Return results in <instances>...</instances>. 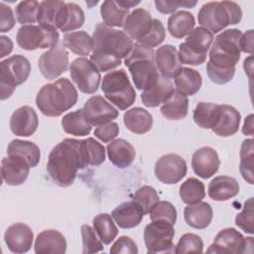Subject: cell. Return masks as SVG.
Returning <instances> with one entry per match:
<instances>
[{
	"mask_svg": "<svg viewBox=\"0 0 254 254\" xmlns=\"http://www.w3.org/2000/svg\"><path fill=\"white\" fill-rule=\"evenodd\" d=\"M156 9L163 13V14H171L175 13L178 8L185 7V8H192L196 5V1H163V0H156L155 2Z\"/></svg>",
	"mask_w": 254,
	"mask_h": 254,
	"instance_id": "54",
	"label": "cell"
},
{
	"mask_svg": "<svg viewBox=\"0 0 254 254\" xmlns=\"http://www.w3.org/2000/svg\"><path fill=\"white\" fill-rule=\"evenodd\" d=\"M62 127L65 133L73 136H86L92 128L86 121L82 108L65 114L62 119Z\"/></svg>",
	"mask_w": 254,
	"mask_h": 254,
	"instance_id": "38",
	"label": "cell"
},
{
	"mask_svg": "<svg viewBox=\"0 0 254 254\" xmlns=\"http://www.w3.org/2000/svg\"><path fill=\"white\" fill-rule=\"evenodd\" d=\"M177 90L188 95L195 94L201 87L202 78L200 73L190 67H182L174 77Z\"/></svg>",
	"mask_w": 254,
	"mask_h": 254,
	"instance_id": "34",
	"label": "cell"
},
{
	"mask_svg": "<svg viewBox=\"0 0 254 254\" xmlns=\"http://www.w3.org/2000/svg\"><path fill=\"white\" fill-rule=\"evenodd\" d=\"M165 37H166V30L163 23L158 19H154L153 27L151 31L144 38L139 40L138 44H141L143 46L153 49L154 47L161 45L164 42Z\"/></svg>",
	"mask_w": 254,
	"mask_h": 254,
	"instance_id": "51",
	"label": "cell"
},
{
	"mask_svg": "<svg viewBox=\"0 0 254 254\" xmlns=\"http://www.w3.org/2000/svg\"><path fill=\"white\" fill-rule=\"evenodd\" d=\"M101 90L105 97L120 110L130 107L136 99V92L123 68L110 71L103 76Z\"/></svg>",
	"mask_w": 254,
	"mask_h": 254,
	"instance_id": "7",
	"label": "cell"
},
{
	"mask_svg": "<svg viewBox=\"0 0 254 254\" xmlns=\"http://www.w3.org/2000/svg\"><path fill=\"white\" fill-rule=\"evenodd\" d=\"M119 134V126L115 122H108L106 124L97 126L94 130V135L103 143L112 141Z\"/></svg>",
	"mask_w": 254,
	"mask_h": 254,
	"instance_id": "55",
	"label": "cell"
},
{
	"mask_svg": "<svg viewBox=\"0 0 254 254\" xmlns=\"http://www.w3.org/2000/svg\"><path fill=\"white\" fill-rule=\"evenodd\" d=\"M206 71L210 80L216 84L228 83L235 74V67L231 68H220L211 64L209 62L206 64Z\"/></svg>",
	"mask_w": 254,
	"mask_h": 254,
	"instance_id": "53",
	"label": "cell"
},
{
	"mask_svg": "<svg viewBox=\"0 0 254 254\" xmlns=\"http://www.w3.org/2000/svg\"><path fill=\"white\" fill-rule=\"evenodd\" d=\"M82 111L86 121L91 126L106 124L116 119L119 115L117 109L100 95H94L88 98L82 107Z\"/></svg>",
	"mask_w": 254,
	"mask_h": 254,
	"instance_id": "14",
	"label": "cell"
},
{
	"mask_svg": "<svg viewBox=\"0 0 254 254\" xmlns=\"http://www.w3.org/2000/svg\"><path fill=\"white\" fill-rule=\"evenodd\" d=\"M203 251V242L201 238L194 233L184 234L175 248V253L183 254L189 252H199Z\"/></svg>",
	"mask_w": 254,
	"mask_h": 254,
	"instance_id": "50",
	"label": "cell"
},
{
	"mask_svg": "<svg viewBox=\"0 0 254 254\" xmlns=\"http://www.w3.org/2000/svg\"><path fill=\"white\" fill-rule=\"evenodd\" d=\"M38 65L44 77L56 79L68 67V53L64 48L50 49L40 57Z\"/></svg>",
	"mask_w": 254,
	"mask_h": 254,
	"instance_id": "15",
	"label": "cell"
},
{
	"mask_svg": "<svg viewBox=\"0 0 254 254\" xmlns=\"http://www.w3.org/2000/svg\"><path fill=\"white\" fill-rule=\"evenodd\" d=\"M189 98L186 94L175 89L161 106L162 115L168 120H180L188 115Z\"/></svg>",
	"mask_w": 254,
	"mask_h": 254,
	"instance_id": "32",
	"label": "cell"
},
{
	"mask_svg": "<svg viewBox=\"0 0 254 254\" xmlns=\"http://www.w3.org/2000/svg\"><path fill=\"white\" fill-rule=\"evenodd\" d=\"M155 65L158 72L165 78H174L182 68L179 52L172 45H164L155 52Z\"/></svg>",
	"mask_w": 254,
	"mask_h": 254,
	"instance_id": "20",
	"label": "cell"
},
{
	"mask_svg": "<svg viewBox=\"0 0 254 254\" xmlns=\"http://www.w3.org/2000/svg\"><path fill=\"white\" fill-rule=\"evenodd\" d=\"M253 139H246L242 142L240 148V174L242 178L250 185L254 184L253 181V158L254 147Z\"/></svg>",
	"mask_w": 254,
	"mask_h": 254,
	"instance_id": "41",
	"label": "cell"
},
{
	"mask_svg": "<svg viewBox=\"0 0 254 254\" xmlns=\"http://www.w3.org/2000/svg\"><path fill=\"white\" fill-rule=\"evenodd\" d=\"M238 29H227L216 36L209 50V63L216 67H235L240 59V38Z\"/></svg>",
	"mask_w": 254,
	"mask_h": 254,
	"instance_id": "6",
	"label": "cell"
},
{
	"mask_svg": "<svg viewBox=\"0 0 254 254\" xmlns=\"http://www.w3.org/2000/svg\"><path fill=\"white\" fill-rule=\"evenodd\" d=\"M34 233L24 223L17 222L10 225L4 234V240L8 249L13 253H26L33 244Z\"/></svg>",
	"mask_w": 254,
	"mask_h": 254,
	"instance_id": "19",
	"label": "cell"
},
{
	"mask_svg": "<svg viewBox=\"0 0 254 254\" xmlns=\"http://www.w3.org/2000/svg\"><path fill=\"white\" fill-rule=\"evenodd\" d=\"M92 43V53L111 55L120 59H125L134 45L132 39L124 31L110 28L103 23L95 26Z\"/></svg>",
	"mask_w": 254,
	"mask_h": 254,
	"instance_id": "5",
	"label": "cell"
},
{
	"mask_svg": "<svg viewBox=\"0 0 254 254\" xmlns=\"http://www.w3.org/2000/svg\"><path fill=\"white\" fill-rule=\"evenodd\" d=\"M235 224L244 232L254 233V210H253V197L248 198L244 202V206L241 212L235 217Z\"/></svg>",
	"mask_w": 254,
	"mask_h": 254,
	"instance_id": "48",
	"label": "cell"
},
{
	"mask_svg": "<svg viewBox=\"0 0 254 254\" xmlns=\"http://www.w3.org/2000/svg\"><path fill=\"white\" fill-rule=\"evenodd\" d=\"M92 224L103 244H110L118 234V229L113 222L112 216L108 213H99L94 216Z\"/></svg>",
	"mask_w": 254,
	"mask_h": 254,
	"instance_id": "39",
	"label": "cell"
},
{
	"mask_svg": "<svg viewBox=\"0 0 254 254\" xmlns=\"http://www.w3.org/2000/svg\"><path fill=\"white\" fill-rule=\"evenodd\" d=\"M149 214L151 221L166 220L173 225L177 221V210L175 206L166 200H159L156 202L150 209Z\"/></svg>",
	"mask_w": 254,
	"mask_h": 254,
	"instance_id": "47",
	"label": "cell"
},
{
	"mask_svg": "<svg viewBox=\"0 0 254 254\" xmlns=\"http://www.w3.org/2000/svg\"><path fill=\"white\" fill-rule=\"evenodd\" d=\"M7 155H16L25 159L31 168L36 167L41 159L40 148L35 143L20 139H14L8 144Z\"/></svg>",
	"mask_w": 254,
	"mask_h": 254,
	"instance_id": "35",
	"label": "cell"
},
{
	"mask_svg": "<svg viewBox=\"0 0 254 254\" xmlns=\"http://www.w3.org/2000/svg\"><path fill=\"white\" fill-rule=\"evenodd\" d=\"M180 196L187 204L201 201L205 196V188L202 182L195 178H189L180 187Z\"/></svg>",
	"mask_w": 254,
	"mask_h": 254,
	"instance_id": "40",
	"label": "cell"
},
{
	"mask_svg": "<svg viewBox=\"0 0 254 254\" xmlns=\"http://www.w3.org/2000/svg\"><path fill=\"white\" fill-rule=\"evenodd\" d=\"M124 64L137 89L144 91L156 84L160 73L155 65V53L152 48L134 44L131 52L124 59Z\"/></svg>",
	"mask_w": 254,
	"mask_h": 254,
	"instance_id": "3",
	"label": "cell"
},
{
	"mask_svg": "<svg viewBox=\"0 0 254 254\" xmlns=\"http://www.w3.org/2000/svg\"><path fill=\"white\" fill-rule=\"evenodd\" d=\"M184 218L188 225L195 229L206 228L212 219V208L209 203L198 201L189 204L184 209Z\"/></svg>",
	"mask_w": 254,
	"mask_h": 254,
	"instance_id": "29",
	"label": "cell"
},
{
	"mask_svg": "<svg viewBox=\"0 0 254 254\" xmlns=\"http://www.w3.org/2000/svg\"><path fill=\"white\" fill-rule=\"evenodd\" d=\"M132 200L140 205L145 215L149 213L153 205L159 201V194L153 187L143 186L135 191Z\"/></svg>",
	"mask_w": 254,
	"mask_h": 254,
	"instance_id": "46",
	"label": "cell"
},
{
	"mask_svg": "<svg viewBox=\"0 0 254 254\" xmlns=\"http://www.w3.org/2000/svg\"><path fill=\"white\" fill-rule=\"evenodd\" d=\"M110 253L117 254V253H130V254H137L138 247L137 244L128 236H120L111 246Z\"/></svg>",
	"mask_w": 254,
	"mask_h": 254,
	"instance_id": "56",
	"label": "cell"
},
{
	"mask_svg": "<svg viewBox=\"0 0 254 254\" xmlns=\"http://www.w3.org/2000/svg\"><path fill=\"white\" fill-rule=\"evenodd\" d=\"M77 97V90L71 81L62 77L41 87L36 96V105L45 116L58 117L70 109Z\"/></svg>",
	"mask_w": 254,
	"mask_h": 254,
	"instance_id": "2",
	"label": "cell"
},
{
	"mask_svg": "<svg viewBox=\"0 0 254 254\" xmlns=\"http://www.w3.org/2000/svg\"><path fill=\"white\" fill-rule=\"evenodd\" d=\"M65 251L66 240L58 230H44L35 240V253L37 254H64Z\"/></svg>",
	"mask_w": 254,
	"mask_h": 254,
	"instance_id": "24",
	"label": "cell"
},
{
	"mask_svg": "<svg viewBox=\"0 0 254 254\" xmlns=\"http://www.w3.org/2000/svg\"><path fill=\"white\" fill-rule=\"evenodd\" d=\"M239 192L238 182L228 176L215 177L208 185V196L216 201H224L236 196Z\"/></svg>",
	"mask_w": 254,
	"mask_h": 254,
	"instance_id": "27",
	"label": "cell"
},
{
	"mask_svg": "<svg viewBox=\"0 0 254 254\" xmlns=\"http://www.w3.org/2000/svg\"><path fill=\"white\" fill-rule=\"evenodd\" d=\"M111 216L120 228L129 229L141 223L144 213L140 205L134 200H131L123 202L114 208L111 212Z\"/></svg>",
	"mask_w": 254,
	"mask_h": 254,
	"instance_id": "26",
	"label": "cell"
},
{
	"mask_svg": "<svg viewBox=\"0 0 254 254\" xmlns=\"http://www.w3.org/2000/svg\"><path fill=\"white\" fill-rule=\"evenodd\" d=\"M240 120L241 115L235 107L219 104L211 130L221 137L232 136L238 131Z\"/></svg>",
	"mask_w": 254,
	"mask_h": 254,
	"instance_id": "17",
	"label": "cell"
},
{
	"mask_svg": "<svg viewBox=\"0 0 254 254\" xmlns=\"http://www.w3.org/2000/svg\"><path fill=\"white\" fill-rule=\"evenodd\" d=\"M81 237H82V253L83 254H91L97 253L103 250L102 241L98 239L96 236V232L93 228H91L87 224H83L80 229Z\"/></svg>",
	"mask_w": 254,
	"mask_h": 254,
	"instance_id": "49",
	"label": "cell"
},
{
	"mask_svg": "<svg viewBox=\"0 0 254 254\" xmlns=\"http://www.w3.org/2000/svg\"><path fill=\"white\" fill-rule=\"evenodd\" d=\"M40 3L35 0L22 1L15 8L16 19L20 24H34L38 22Z\"/></svg>",
	"mask_w": 254,
	"mask_h": 254,
	"instance_id": "44",
	"label": "cell"
},
{
	"mask_svg": "<svg viewBox=\"0 0 254 254\" xmlns=\"http://www.w3.org/2000/svg\"><path fill=\"white\" fill-rule=\"evenodd\" d=\"M84 153L87 166H99L105 161V148L94 138L83 140Z\"/></svg>",
	"mask_w": 254,
	"mask_h": 254,
	"instance_id": "45",
	"label": "cell"
},
{
	"mask_svg": "<svg viewBox=\"0 0 254 254\" xmlns=\"http://www.w3.org/2000/svg\"><path fill=\"white\" fill-rule=\"evenodd\" d=\"M66 3L64 1L48 0L40 3L38 12L39 25L61 29L64 23Z\"/></svg>",
	"mask_w": 254,
	"mask_h": 254,
	"instance_id": "25",
	"label": "cell"
},
{
	"mask_svg": "<svg viewBox=\"0 0 254 254\" xmlns=\"http://www.w3.org/2000/svg\"><path fill=\"white\" fill-rule=\"evenodd\" d=\"M218 105L210 102H198L193 110L192 118L196 125L203 129H211L217 113Z\"/></svg>",
	"mask_w": 254,
	"mask_h": 254,
	"instance_id": "42",
	"label": "cell"
},
{
	"mask_svg": "<svg viewBox=\"0 0 254 254\" xmlns=\"http://www.w3.org/2000/svg\"><path fill=\"white\" fill-rule=\"evenodd\" d=\"M109 161L117 168L124 169L132 164L136 153L134 147L124 139L111 141L106 147Z\"/></svg>",
	"mask_w": 254,
	"mask_h": 254,
	"instance_id": "28",
	"label": "cell"
},
{
	"mask_svg": "<svg viewBox=\"0 0 254 254\" xmlns=\"http://www.w3.org/2000/svg\"><path fill=\"white\" fill-rule=\"evenodd\" d=\"M63 45L78 56H88L93 48L92 38L85 31L69 32L64 35Z\"/></svg>",
	"mask_w": 254,
	"mask_h": 254,
	"instance_id": "37",
	"label": "cell"
},
{
	"mask_svg": "<svg viewBox=\"0 0 254 254\" xmlns=\"http://www.w3.org/2000/svg\"><path fill=\"white\" fill-rule=\"evenodd\" d=\"M20 48L26 51L55 48L60 40L57 29L43 25H24L16 37Z\"/></svg>",
	"mask_w": 254,
	"mask_h": 254,
	"instance_id": "10",
	"label": "cell"
},
{
	"mask_svg": "<svg viewBox=\"0 0 254 254\" xmlns=\"http://www.w3.org/2000/svg\"><path fill=\"white\" fill-rule=\"evenodd\" d=\"M220 160L217 152L211 147H201L191 158V168L195 175L202 179L212 177L219 169Z\"/></svg>",
	"mask_w": 254,
	"mask_h": 254,
	"instance_id": "22",
	"label": "cell"
},
{
	"mask_svg": "<svg viewBox=\"0 0 254 254\" xmlns=\"http://www.w3.org/2000/svg\"><path fill=\"white\" fill-rule=\"evenodd\" d=\"M123 122L129 131L141 135L151 130L153 126V117L146 109L142 107H133L124 113Z\"/></svg>",
	"mask_w": 254,
	"mask_h": 254,
	"instance_id": "31",
	"label": "cell"
},
{
	"mask_svg": "<svg viewBox=\"0 0 254 254\" xmlns=\"http://www.w3.org/2000/svg\"><path fill=\"white\" fill-rule=\"evenodd\" d=\"M87 167L83 140L66 138L51 151L47 171L52 181L62 188L71 186L77 171Z\"/></svg>",
	"mask_w": 254,
	"mask_h": 254,
	"instance_id": "1",
	"label": "cell"
},
{
	"mask_svg": "<svg viewBox=\"0 0 254 254\" xmlns=\"http://www.w3.org/2000/svg\"><path fill=\"white\" fill-rule=\"evenodd\" d=\"M30 169L28 162L16 155H8L1 162L2 179L9 186H20L25 183Z\"/></svg>",
	"mask_w": 254,
	"mask_h": 254,
	"instance_id": "18",
	"label": "cell"
},
{
	"mask_svg": "<svg viewBox=\"0 0 254 254\" xmlns=\"http://www.w3.org/2000/svg\"><path fill=\"white\" fill-rule=\"evenodd\" d=\"M0 45H1V54L0 58H4L9 55L13 50V42L10 38L2 35L0 37Z\"/></svg>",
	"mask_w": 254,
	"mask_h": 254,
	"instance_id": "59",
	"label": "cell"
},
{
	"mask_svg": "<svg viewBox=\"0 0 254 254\" xmlns=\"http://www.w3.org/2000/svg\"><path fill=\"white\" fill-rule=\"evenodd\" d=\"M84 13L80 6L75 3H66L64 23L60 31L68 32L79 29L84 23Z\"/></svg>",
	"mask_w": 254,
	"mask_h": 254,
	"instance_id": "43",
	"label": "cell"
},
{
	"mask_svg": "<svg viewBox=\"0 0 254 254\" xmlns=\"http://www.w3.org/2000/svg\"><path fill=\"white\" fill-rule=\"evenodd\" d=\"M153 21L154 19L147 10L143 8H136L129 13L126 18L123 26L124 32L132 40H136L138 42L151 31Z\"/></svg>",
	"mask_w": 254,
	"mask_h": 254,
	"instance_id": "23",
	"label": "cell"
},
{
	"mask_svg": "<svg viewBox=\"0 0 254 254\" xmlns=\"http://www.w3.org/2000/svg\"><path fill=\"white\" fill-rule=\"evenodd\" d=\"M213 35L202 27L193 29L187 37L186 42L179 46V58L182 64L199 65L206 60Z\"/></svg>",
	"mask_w": 254,
	"mask_h": 254,
	"instance_id": "9",
	"label": "cell"
},
{
	"mask_svg": "<svg viewBox=\"0 0 254 254\" xmlns=\"http://www.w3.org/2000/svg\"><path fill=\"white\" fill-rule=\"evenodd\" d=\"M0 99L9 98L15 88L24 83L31 71V64L27 58L22 55H14L0 63Z\"/></svg>",
	"mask_w": 254,
	"mask_h": 254,
	"instance_id": "8",
	"label": "cell"
},
{
	"mask_svg": "<svg viewBox=\"0 0 254 254\" xmlns=\"http://www.w3.org/2000/svg\"><path fill=\"white\" fill-rule=\"evenodd\" d=\"M242 133L244 135H253V114H249L245 120L242 127Z\"/></svg>",
	"mask_w": 254,
	"mask_h": 254,
	"instance_id": "60",
	"label": "cell"
},
{
	"mask_svg": "<svg viewBox=\"0 0 254 254\" xmlns=\"http://www.w3.org/2000/svg\"><path fill=\"white\" fill-rule=\"evenodd\" d=\"M15 17L11 7L7 6L4 2L0 4V32H8L15 26Z\"/></svg>",
	"mask_w": 254,
	"mask_h": 254,
	"instance_id": "57",
	"label": "cell"
},
{
	"mask_svg": "<svg viewBox=\"0 0 254 254\" xmlns=\"http://www.w3.org/2000/svg\"><path fill=\"white\" fill-rule=\"evenodd\" d=\"M242 19L240 6L233 1H212L201 6L197 14L200 27L216 34L229 25H236Z\"/></svg>",
	"mask_w": 254,
	"mask_h": 254,
	"instance_id": "4",
	"label": "cell"
},
{
	"mask_svg": "<svg viewBox=\"0 0 254 254\" xmlns=\"http://www.w3.org/2000/svg\"><path fill=\"white\" fill-rule=\"evenodd\" d=\"M174 225L166 220H154L147 224L144 230V241L147 253L175 252L173 238Z\"/></svg>",
	"mask_w": 254,
	"mask_h": 254,
	"instance_id": "11",
	"label": "cell"
},
{
	"mask_svg": "<svg viewBox=\"0 0 254 254\" xmlns=\"http://www.w3.org/2000/svg\"><path fill=\"white\" fill-rule=\"evenodd\" d=\"M194 25L193 15L186 10L175 12L168 19V31L176 39H182L188 36L193 30Z\"/></svg>",
	"mask_w": 254,
	"mask_h": 254,
	"instance_id": "33",
	"label": "cell"
},
{
	"mask_svg": "<svg viewBox=\"0 0 254 254\" xmlns=\"http://www.w3.org/2000/svg\"><path fill=\"white\" fill-rule=\"evenodd\" d=\"M100 15L103 24L112 27H123L129 15V9L122 7L117 1L106 0L101 4Z\"/></svg>",
	"mask_w": 254,
	"mask_h": 254,
	"instance_id": "36",
	"label": "cell"
},
{
	"mask_svg": "<svg viewBox=\"0 0 254 254\" xmlns=\"http://www.w3.org/2000/svg\"><path fill=\"white\" fill-rule=\"evenodd\" d=\"M186 161L177 154H167L157 160L154 168L156 178L163 184L175 185L187 175Z\"/></svg>",
	"mask_w": 254,
	"mask_h": 254,
	"instance_id": "13",
	"label": "cell"
},
{
	"mask_svg": "<svg viewBox=\"0 0 254 254\" xmlns=\"http://www.w3.org/2000/svg\"><path fill=\"white\" fill-rule=\"evenodd\" d=\"M245 238L235 228L229 227L220 230L213 243L206 250L207 253H244Z\"/></svg>",
	"mask_w": 254,
	"mask_h": 254,
	"instance_id": "16",
	"label": "cell"
},
{
	"mask_svg": "<svg viewBox=\"0 0 254 254\" xmlns=\"http://www.w3.org/2000/svg\"><path fill=\"white\" fill-rule=\"evenodd\" d=\"M240 50L245 54H252L253 50V30L242 34L240 38Z\"/></svg>",
	"mask_w": 254,
	"mask_h": 254,
	"instance_id": "58",
	"label": "cell"
},
{
	"mask_svg": "<svg viewBox=\"0 0 254 254\" xmlns=\"http://www.w3.org/2000/svg\"><path fill=\"white\" fill-rule=\"evenodd\" d=\"M39 125L36 111L30 106H21L16 109L10 118V129L16 136L29 137L33 135Z\"/></svg>",
	"mask_w": 254,
	"mask_h": 254,
	"instance_id": "21",
	"label": "cell"
},
{
	"mask_svg": "<svg viewBox=\"0 0 254 254\" xmlns=\"http://www.w3.org/2000/svg\"><path fill=\"white\" fill-rule=\"evenodd\" d=\"M117 2L124 8L130 9L133 6H136L140 3V1H131V0H117Z\"/></svg>",
	"mask_w": 254,
	"mask_h": 254,
	"instance_id": "61",
	"label": "cell"
},
{
	"mask_svg": "<svg viewBox=\"0 0 254 254\" xmlns=\"http://www.w3.org/2000/svg\"><path fill=\"white\" fill-rule=\"evenodd\" d=\"M174 90L175 88L172 81L160 75L154 86L142 92L141 100L147 107H157L163 104Z\"/></svg>",
	"mask_w": 254,
	"mask_h": 254,
	"instance_id": "30",
	"label": "cell"
},
{
	"mask_svg": "<svg viewBox=\"0 0 254 254\" xmlns=\"http://www.w3.org/2000/svg\"><path fill=\"white\" fill-rule=\"evenodd\" d=\"M122 59L106 54L92 53L90 56V62L96 66L99 71H108L121 64Z\"/></svg>",
	"mask_w": 254,
	"mask_h": 254,
	"instance_id": "52",
	"label": "cell"
},
{
	"mask_svg": "<svg viewBox=\"0 0 254 254\" xmlns=\"http://www.w3.org/2000/svg\"><path fill=\"white\" fill-rule=\"evenodd\" d=\"M69 74L78 89L86 94L97 91L101 80L100 71L90 62L82 57L75 59L69 66Z\"/></svg>",
	"mask_w": 254,
	"mask_h": 254,
	"instance_id": "12",
	"label": "cell"
}]
</instances>
